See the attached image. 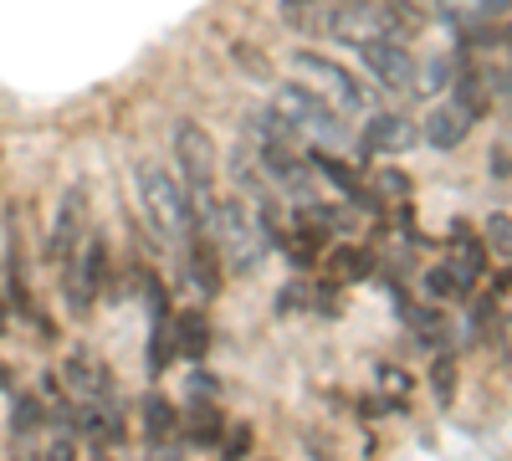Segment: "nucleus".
Returning a JSON list of instances; mask_svg holds the SVG:
<instances>
[{"instance_id":"f257e3e1","label":"nucleus","mask_w":512,"mask_h":461,"mask_svg":"<svg viewBox=\"0 0 512 461\" xmlns=\"http://www.w3.org/2000/svg\"><path fill=\"white\" fill-rule=\"evenodd\" d=\"M205 241L216 246L221 267H231V272H256V267L267 262V251L277 246V226H272V216L256 211V205L226 200V205H216V216H210Z\"/></svg>"},{"instance_id":"f03ea898","label":"nucleus","mask_w":512,"mask_h":461,"mask_svg":"<svg viewBox=\"0 0 512 461\" xmlns=\"http://www.w3.org/2000/svg\"><path fill=\"white\" fill-rule=\"evenodd\" d=\"M415 11L405 0H338L328 11V31L349 47H369V41H400L415 36Z\"/></svg>"},{"instance_id":"7ed1b4c3","label":"nucleus","mask_w":512,"mask_h":461,"mask_svg":"<svg viewBox=\"0 0 512 461\" xmlns=\"http://www.w3.org/2000/svg\"><path fill=\"white\" fill-rule=\"evenodd\" d=\"M139 205H144V221L164 246H190L195 241V216H190V190L159 170V164H144L139 170Z\"/></svg>"},{"instance_id":"20e7f679","label":"nucleus","mask_w":512,"mask_h":461,"mask_svg":"<svg viewBox=\"0 0 512 461\" xmlns=\"http://www.w3.org/2000/svg\"><path fill=\"white\" fill-rule=\"evenodd\" d=\"M292 67H297V88H308V93H313L323 108H333L338 118H354V113L369 108V103H364V88L349 77V67H338V62H328V57H318V52H297Z\"/></svg>"},{"instance_id":"39448f33","label":"nucleus","mask_w":512,"mask_h":461,"mask_svg":"<svg viewBox=\"0 0 512 461\" xmlns=\"http://www.w3.org/2000/svg\"><path fill=\"white\" fill-rule=\"evenodd\" d=\"M272 113H277L303 144H313V139H318V144H344V123H349V118H338L333 108H323L308 88H297V82L277 88Z\"/></svg>"},{"instance_id":"423d86ee","label":"nucleus","mask_w":512,"mask_h":461,"mask_svg":"<svg viewBox=\"0 0 512 461\" xmlns=\"http://www.w3.org/2000/svg\"><path fill=\"white\" fill-rule=\"evenodd\" d=\"M62 272H67V303H72V313H88L93 303H98V292H103V282H108V246L98 241V236H88L72 257L62 262Z\"/></svg>"},{"instance_id":"0eeeda50","label":"nucleus","mask_w":512,"mask_h":461,"mask_svg":"<svg viewBox=\"0 0 512 461\" xmlns=\"http://www.w3.org/2000/svg\"><path fill=\"white\" fill-rule=\"evenodd\" d=\"M175 159H180V175L195 190H216V139H210L200 123L180 118L175 123Z\"/></svg>"},{"instance_id":"6e6552de","label":"nucleus","mask_w":512,"mask_h":461,"mask_svg":"<svg viewBox=\"0 0 512 461\" xmlns=\"http://www.w3.org/2000/svg\"><path fill=\"white\" fill-rule=\"evenodd\" d=\"M441 272H446V282L456 287V298H466L477 282H482V272H487V262H482V246H477V236L466 231V226H456L451 231V241H446V262H441Z\"/></svg>"},{"instance_id":"1a4fd4ad","label":"nucleus","mask_w":512,"mask_h":461,"mask_svg":"<svg viewBox=\"0 0 512 461\" xmlns=\"http://www.w3.org/2000/svg\"><path fill=\"white\" fill-rule=\"evenodd\" d=\"M62 380H67V390H72V410H82V405H108V400H113V374H108L103 359H93V354H72L67 369H62Z\"/></svg>"},{"instance_id":"9d476101","label":"nucleus","mask_w":512,"mask_h":461,"mask_svg":"<svg viewBox=\"0 0 512 461\" xmlns=\"http://www.w3.org/2000/svg\"><path fill=\"white\" fill-rule=\"evenodd\" d=\"M364 52V67L384 82L390 93H410V82H415V57L400 47V41H369Z\"/></svg>"},{"instance_id":"9b49d317","label":"nucleus","mask_w":512,"mask_h":461,"mask_svg":"<svg viewBox=\"0 0 512 461\" xmlns=\"http://www.w3.org/2000/svg\"><path fill=\"white\" fill-rule=\"evenodd\" d=\"M82 241H88V195L67 190L62 195V211H57V226H52V257L67 262Z\"/></svg>"},{"instance_id":"f8f14e48","label":"nucleus","mask_w":512,"mask_h":461,"mask_svg":"<svg viewBox=\"0 0 512 461\" xmlns=\"http://www.w3.org/2000/svg\"><path fill=\"white\" fill-rule=\"evenodd\" d=\"M415 144V123L405 113H374L359 139V154H405Z\"/></svg>"},{"instance_id":"ddd939ff","label":"nucleus","mask_w":512,"mask_h":461,"mask_svg":"<svg viewBox=\"0 0 512 461\" xmlns=\"http://www.w3.org/2000/svg\"><path fill=\"white\" fill-rule=\"evenodd\" d=\"M472 113H466L456 98H441L436 108H431V118H425V144L431 149H461V139L472 134Z\"/></svg>"},{"instance_id":"4468645a","label":"nucleus","mask_w":512,"mask_h":461,"mask_svg":"<svg viewBox=\"0 0 512 461\" xmlns=\"http://www.w3.org/2000/svg\"><path fill=\"white\" fill-rule=\"evenodd\" d=\"M169 344H175V354H180L185 364H200V359L210 354V323H205V313L185 308L175 323H169Z\"/></svg>"},{"instance_id":"2eb2a0df","label":"nucleus","mask_w":512,"mask_h":461,"mask_svg":"<svg viewBox=\"0 0 512 461\" xmlns=\"http://www.w3.org/2000/svg\"><path fill=\"white\" fill-rule=\"evenodd\" d=\"M512 11V0H436V16L441 21H451V26H487V21H497V16H507Z\"/></svg>"},{"instance_id":"dca6fc26","label":"nucleus","mask_w":512,"mask_h":461,"mask_svg":"<svg viewBox=\"0 0 512 461\" xmlns=\"http://www.w3.org/2000/svg\"><path fill=\"white\" fill-rule=\"evenodd\" d=\"M185 282L200 292V298H210V292L221 287V257L210 241H190L185 246Z\"/></svg>"},{"instance_id":"f3484780","label":"nucleus","mask_w":512,"mask_h":461,"mask_svg":"<svg viewBox=\"0 0 512 461\" xmlns=\"http://www.w3.org/2000/svg\"><path fill=\"white\" fill-rule=\"evenodd\" d=\"M169 441H185L180 436V410L164 395H144V446H169Z\"/></svg>"},{"instance_id":"a211bd4d","label":"nucleus","mask_w":512,"mask_h":461,"mask_svg":"<svg viewBox=\"0 0 512 461\" xmlns=\"http://www.w3.org/2000/svg\"><path fill=\"white\" fill-rule=\"evenodd\" d=\"M451 77H456V67H451V57H425V62H415V82H410V93H420V98H431V93H446L451 88Z\"/></svg>"},{"instance_id":"6ab92c4d","label":"nucleus","mask_w":512,"mask_h":461,"mask_svg":"<svg viewBox=\"0 0 512 461\" xmlns=\"http://www.w3.org/2000/svg\"><path fill=\"white\" fill-rule=\"evenodd\" d=\"M282 21L292 31H328V0H282Z\"/></svg>"},{"instance_id":"aec40b11","label":"nucleus","mask_w":512,"mask_h":461,"mask_svg":"<svg viewBox=\"0 0 512 461\" xmlns=\"http://www.w3.org/2000/svg\"><path fill=\"white\" fill-rule=\"evenodd\" d=\"M185 436H190V446H221V436H226V426H221V415L210 410L205 400L185 415Z\"/></svg>"},{"instance_id":"412c9836","label":"nucleus","mask_w":512,"mask_h":461,"mask_svg":"<svg viewBox=\"0 0 512 461\" xmlns=\"http://www.w3.org/2000/svg\"><path fill=\"white\" fill-rule=\"evenodd\" d=\"M333 277L338 282H359V277H369V251H359V246H344V251H333Z\"/></svg>"},{"instance_id":"4be33fe9","label":"nucleus","mask_w":512,"mask_h":461,"mask_svg":"<svg viewBox=\"0 0 512 461\" xmlns=\"http://www.w3.org/2000/svg\"><path fill=\"white\" fill-rule=\"evenodd\" d=\"M36 421H41V405H36L31 395H21L16 410H11V431H16V441H31V436H36Z\"/></svg>"},{"instance_id":"5701e85b","label":"nucleus","mask_w":512,"mask_h":461,"mask_svg":"<svg viewBox=\"0 0 512 461\" xmlns=\"http://www.w3.org/2000/svg\"><path fill=\"white\" fill-rule=\"evenodd\" d=\"M431 385H436V400H441V405H451V400H456V359H451V354H436Z\"/></svg>"},{"instance_id":"b1692460","label":"nucleus","mask_w":512,"mask_h":461,"mask_svg":"<svg viewBox=\"0 0 512 461\" xmlns=\"http://www.w3.org/2000/svg\"><path fill=\"white\" fill-rule=\"evenodd\" d=\"M487 246L497 251V257L512 262V216H492L487 221Z\"/></svg>"},{"instance_id":"393cba45","label":"nucleus","mask_w":512,"mask_h":461,"mask_svg":"<svg viewBox=\"0 0 512 461\" xmlns=\"http://www.w3.org/2000/svg\"><path fill=\"white\" fill-rule=\"evenodd\" d=\"M374 190H379L384 200H405V195H410V180H405L400 170H379V175H374Z\"/></svg>"},{"instance_id":"a878e982","label":"nucleus","mask_w":512,"mask_h":461,"mask_svg":"<svg viewBox=\"0 0 512 461\" xmlns=\"http://www.w3.org/2000/svg\"><path fill=\"white\" fill-rule=\"evenodd\" d=\"M379 385L395 390V400H405V395H410V374H405V369H390V364H379Z\"/></svg>"},{"instance_id":"bb28decb","label":"nucleus","mask_w":512,"mask_h":461,"mask_svg":"<svg viewBox=\"0 0 512 461\" xmlns=\"http://www.w3.org/2000/svg\"><path fill=\"white\" fill-rule=\"evenodd\" d=\"M221 451H226V461H241L251 451V431L246 426H231V441H221Z\"/></svg>"},{"instance_id":"cd10ccee","label":"nucleus","mask_w":512,"mask_h":461,"mask_svg":"<svg viewBox=\"0 0 512 461\" xmlns=\"http://www.w3.org/2000/svg\"><path fill=\"white\" fill-rule=\"evenodd\" d=\"M41 461H72V441H67V431L52 436V446H47V456H41Z\"/></svg>"},{"instance_id":"c85d7f7f","label":"nucleus","mask_w":512,"mask_h":461,"mask_svg":"<svg viewBox=\"0 0 512 461\" xmlns=\"http://www.w3.org/2000/svg\"><path fill=\"white\" fill-rule=\"evenodd\" d=\"M154 461H180V441H169V446H149Z\"/></svg>"},{"instance_id":"c756f323","label":"nucleus","mask_w":512,"mask_h":461,"mask_svg":"<svg viewBox=\"0 0 512 461\" xmlns=\"http://www.w3.org/2000/svg\"><path fill=\"white\" fill-rule=\"evenodd\" d=\"M507 349H512V318H507Z\"/></svg>"},{"instance_id":"7c9ffc66","label":"nucleus","mask_w":512,"mask_h":461,"mask_svg":"<svg viewBox=\"0 0 512 461\" xmlns=\"http://www.w3.org/2000/svg\"><path fill=\"white\" fill-rule=\"evenodd\" d=\"M0 328H6V318H0Z\"/></svg>"}]
</instances>
